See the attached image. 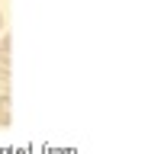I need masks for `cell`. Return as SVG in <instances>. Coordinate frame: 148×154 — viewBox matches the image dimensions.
Returning <instances> with one entry per match:
<instances>
[{
	"label": "cell",
	"instance_id": "6da1fadb",
	"mask_svg": "<svg viewBox=\"0 0 148 154\" xmlns=\"http://www.w3.org/2000/svg\"><path fill=\"white\" fill-rule=\"evenodd\" d=\"M10 106H13L10 93H0V125H10Z\"/></svg>",
	"mask_w": 148,
	"mask_h": 154
},
{
	"label": "cell",
	"instance_id": "7a4b0ae2",
	"mask_svg": "<svg viewBox=\"0 0 148 154\" xmlns=\"http://www.w3.org/2000/svg\"><path fill=\"white\" fill-rule=\"evenodd\" d=\"M0 64L10 67V35H7V32L0 35Z\"/></svg>",
	"mask_w": 148,
	"mask_h": 154
},
{
	"label": "cell",
	"instance_id": "3957f363",
	"mask_svg": "<svg viewBox=\"0 0 148 154\" xmlns=\"http://www.w3.org/2000/svg\"><path fill=\"white\" fill-rule=\"evenodd\" d=\"M0 93H10V67L0 64Z\"/></svg>",
	"mask_w": 148,
	"mask_h": 154
},
{
	"label": "cell",
	"instance_id": "277c9868",
	"mask_svg": "<svg viewBox=\"0 0 148 154\" xmlns=\"http://www.w3.org/2000/svg\"><path fill=\"white\" fill-rule=\"evenodd\" d=\"M0 35H3V13H0Z\"/></svg>",
	"mask_w": 148,
	"mask_h": 154
}]
</instances>
